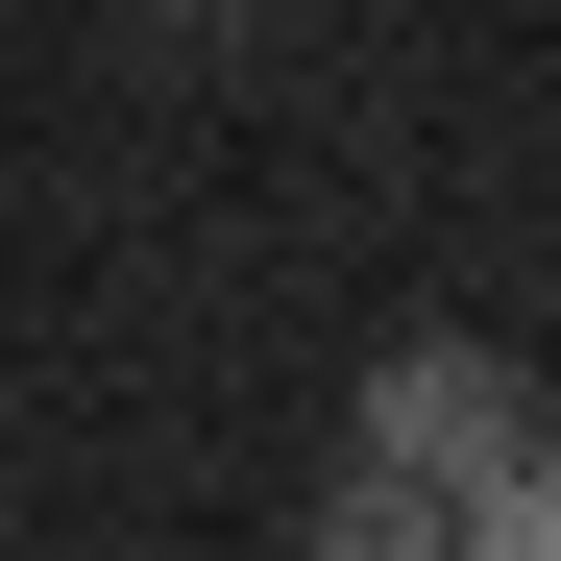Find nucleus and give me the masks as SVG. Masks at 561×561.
Returning a JSON list of instances; mask_svg holds the SVG:
<instances>
[{
	"instance_id": "nucleus-3",
	"label": "nucleus",
	"mask_w": 561,
	"mask_h": 561,
	"mask_svg": "<svg viewBox=\"0 0 561 561\" xmlns=\"http://www.w3.org/2000/svg\"><path fill=\"white\" fill-rule=\"evenodd\" d=\"M463 561H561V439H513L489 489H463Z\"/></svg>"
},
{
	"instance_id": "nucleus-1",
	"label": "nucleus",
	"mask_w": 561,
	"mask_h": 561,
	"mask_svg": "<svg viewBox=\"0 0 561 561\" xmlns=\"http://www.w3.org/2000/svg\"><path fill=\"white\" fill-rule=\"evenodd\" d=\"M513 439H537V391H513L489 342H439V318H415L391 366H366V463H391V489H439V513H463Z\"/></svg>"
},
{
	"instance_id": "nucleus-2",
	"label": "nucleus",
	"mask_w": 561,
	"mask_h": 561,
	"mask_svg": "<svg viewBox=\"0 0 561 561\" xmlns=\"http://www.w3.org/2000/svg\"><path fill=\"white\" fill-rule=\"evenodd\" d=\"M294 561H463V513H439V489H391V463H342Z\"/></svg>"
}]
</instances>
